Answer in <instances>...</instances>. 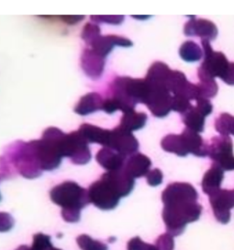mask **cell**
<instances>
[{
  "mask_svg": "<svg viewBox=\"0 0 234 250\" xmlns=\"http://www.w3.org/2000/svg\"><path fill=\"white\" fill-rule=\"evenodd\" d=\"M197 199V190L188 183H172L164 188L162 192V216L167 233L180 235L187 224L200 218L203 207Z\"/></svg>",
  "mask_w": 234,
  "mask_h": 250,
  "instance_id": "6da1fadb",
  "label": "cell"
},
{
  "mask_svg": "<svg viewBox=\"0 0 234 250\" xmlns=\"http://www.w3.org/2000/svg\"><path fill=\"white\" fill-rule=\"evenodd\" d=\"M197 86L199 89L200 98H203V99L209 100L210 98H213V97H215V95L217 94V91H218V86L214 79L200 81L197 84Z\"/></svg>",
  "mask_w": 234,
  "mask_h": 250,
  "instance_id": "f1b7e54d",
  "label": "cell"
},
{
  "mask_svg": "<svg viewBox=\"0 0 234 250\" xmlns=\"http://www.w3.org/2000/svg\"><path fill=\"white\" fill-rule=\"evenodd\" d=\"M171 69L162 62H155L144 78L148 93L145 104L156 117L166 116L171 110L172 95L166 87V80Z\"/></svg>",
  "mask_w": 234,
  "mask_h": 250,
  "instance_id": "7a4b0ae2",
  "label": "cell"
},
{
  "mask_svg": "<svg viewBox=\"0 0 234 250\" xmlns=\"http://www.w3.org/2000/svg\"><path fill=\"white\" fill-rule=\"evenodd\" d=\"M148 250H157V248H156V246H155V245L150 244V247H149V249H148Z\"/></svg>",
  "mask_w": 234,
  "mask_h": 250,
  "instance_id": "b9f144b4",
  "label": "cell"
},
{
  "mask_svg": "<svg viewBox=\"0 0 234 250\" xmlns=\"http://www.w3.org/2000/svg\"><path fill=\"white\" fill-rule=\"evenodd\" d=\"M105 66V59L96 54L92 49H85L81 56V67L85 74L92 79L101 77Z\"/></svg>",
  "mask_w": 234,
  "mask_h": 250,
  "instance_id": "2e32d148",
  "label": "cell"
},
{
  "mask_svg": "<svg viewBox=\"0 0 234 250\" xmlns=\"http://www.w3.org/2000/svg\"><path fill=\"white\" fill-rule=\"evenodd\" d=\"M87 191L90 203L94 204L101 210L107 211L115 209L120 199L118 194L110 186V184H108L102 178L91 184Z\"/></svg>",
  "mask_w": 234,
  "mask_h": 250,
  "instance_id": "9c48e42d",
  "label": "cell"
},
{
  "mask_svg": "<svg viewBox=\"0 0 234 250\" xmlns=\"http://www.w3.org/2000/svg\"><path fill=\"white\" fill-rule=\"evenodd\" d=\"M161 146L164 151L175 153L178 156H186L188 154L181 135H166L162 140Z\"/></svg>",
  "mask_w": 234,
  "mask_h": 250,
  "instance_id": "d4e9b609",
  "label": "cell"
},
{
  "mask_svg": "<svg viewBox=\"0 0 234 250\" xmlns=\"http://www.w3.org/2000/svg\"><path fill=\"white\" fill-rule=\"evenodd\" d=\"M151 165L152 162L148 156L136 152L128 156V158H126L123 169L126 171L128 175L135 179L146 176L147 173L150 171Z\"/></svg>",
  "mask_w": 234,
  "mask_h": 250,
  "instance_id": "e0dca14e",
  "label": "cell"
},
{
  "mask_svg": "<svg viewBox=\"0 0 234 250\" xmlns=\"http://www.w3.org/2000/svg\"><path fill=\"white\" fill-rule=\"evenodd\" d=\"M64 136L62 130L49 127L43 132L40 140L30 141L41 171H52L60 166L63 158L61 143Z\"/></svg>",
  "mask_w": 234,
  "mask_h": 250,
  "instance_id": "277c9868",
  "label": "cell"
},
{
  "mask_svg": "<svg viewBox=\"0 0 234 250\" xmlns=\"http://www.w3.org/2000/svg\"><path fill=\"white\" fill-rule=\"evenodd\" d=\"M101 178L110 184L120 198L127 196L134 188V179L123 168L117 171H108Z\"/></svg>",
  "mask_w": 234,
  "mask_h": 250,
  "instance_id": "5bb4252c",
  "label": "cell"
},
{
  "mask_svg": "<svg viewBox=\"0 0 234 250\" xmlns=\"http://www.w3.org/2000/svg\"><path fill=\"white\" fill-rule=\"evenodd\" d=\"M77 131L88 144H100L104 146H107L111 133V130L102 129L100 127L88 123L81 124Z\"/></svg>",
  "mask_w": 234,
  "mask_h": 250,
  "instance_id": "ffe728a7",
  "label": "cell"
},
{
  "mask_svg": "<svg viewBox=\"0 0 234 250\" xmlns=\"http://www.w3.org/2000/svg\"><path fill=\"white\" fill-rule=\"evenodd\" d=\"M111 98L117 104V109L123 113L134 111L138 103L145 104L148 87L144 79L117 76L110 86Z\"/></svg>",
  "mask_w": 234,
  "mask_h": 250,
  "instance_id": "3957f363",
  "label": "cell"
},
{
  "mask_svg": "<svg viewBox=\"0 0 234 250\" xmlns=\"http://www.w3.org/2000/svg\"><path fill=\"white\" fill-rule=\"evenodd\" d=\"M146 121H147L146 113L135 112L134 110L127 113H123L118 126L126 131L132 132V131H136L143 128L146 124Z\"/></svg>",
  "mask_w": 234,
  "mask_h": 250,
  "instance_id": "cb8c5ba5",
  "label": "cell"
},
{
  "mask_svg": "<svg viewBox=\"0 0 234 250\" xmlns=\"http://www.w3.org/2000/svg\"><path fill=\"white\" fill-rule=\"evenodd\" d=\"M101 35V29L98 24L94 22H88L84 25L81 33V38L84 40V42L91 46L92 43Z\"/></svg>",
  "mask_w": 234,
  "mask_h": 250,
  "instance_id": "f546056e",
  "label": "cell"
},
{
  "mask_svg": "<svg viewBox=\"0 0 234 250\" xmlns=\"http://www.w3.org/2000/svg\"><path fill=\"white\" fill-rule=\"evenodd\" d=\"M31 248L33 250H51L53 248L51 237L41 232L34 234Z\"/></svg>",
  "mask_w": 234,
  "mask_h": 250,
  "instance_id": "4dcf8cb0",
  "label": "cell"
},
{
  "mask_svg": "<svg viewBox=\"0 0 234 250\" xmlns=\"http://www.w3.org/2000/svg\"><path fill=\"white\" fill-rule=\"evenodd\" d=\"M51 250H62V249H59V248H55V247H53Z\"/></svg>",
  "mask_w": 234,
  "mask_h": 250,
  "instance_id": "7bdbcfd3",
  "label": "cell"
},
{
  "mask_svg": "<svg viewBox=\"0 0 234 250\" xmlns=\"http://www.w3.org/2000/svg\"><path fill=\"white\" fill-rule=\"evenodd\" d=\"M203 46V62L198 69V77L200 81L211 80L214 77L223 78L226 74L229 62L222 52L212 50L210 41L201 40Z\"/></svg>",
  "mask_w": 234,
  "mask_h": 250,
  "instance_id": "8992f818",
  "label": "cell"
},
{
  "mask_svg": "<svg viewBox=\"0 0 234 250\" xmlns=\"http://www.w3.org/2000/svg\"><path fill=\"white\" fill-rule=\"evenodd\" d=\"M205 117L206 116L196 107V105H192L185 113L182 114V121L186 128L194 132L201 133L204 131Z\"/></svg>",
  "mask_w": 234,
  "mask_h": 250,
  "instance_id": "603a6c76",
  "label": "cell"
},
{
  "mask_svg": "<svg viewBox=\"0 0 234 250\" xmlns=\"http://www.w3.org/2000/svg\"><path fill=\"white\" fill-rule=\"evenodd\" d=\"M106 147H110L119 154L127 157L136 153L139 144L131 132L117 126L111 130L109 142Z\"/></svg>",
  "mask_w": 234,
  "mask_h": 250,
  "instance_id": "8fae6325",
  "label": "cell"
},
{
  "mask_svg": "<svg viewBox=\"0 0 234 250\" xmlns=\"http://www.w3.org/2000/svg\"><path fill=\"white\" fill-rule=\"evenodd\" d=\"M192 106L189 100L181 96H172L171 110L179 112L181 114L185 113Z\"/></svg>",
  "mask_w": 234,
  "mask_h": 250,
  "instance_id": "1f68e13d",
  "label": "cell"
},
{
  "mask_svg": "<svg viewBox=\"0 0 234 250\" xmlns=\"http://www.w3.org/2000/svg\"><path fill=\"white\" fill-rule=\"evenodd\" d=\"M215 130L221 136L234 135V116L229 113H221L214 122Z\"/></svg>",
  "mask_w": 234,
  "mask_h": 250,
  "instance_id": "4316f807",
  "label": "cell"
},
{
  "mask_svg": "<svg viewBox=\"0 0 234 250\" xmlns=\"http://www.w3.org/2000/svg\"><path fill=\"white\" fill-rule=\"evenodd\" d=\"M180 135L188 153H192L199 157H205L208 155L209 145H207L199 133L185 128Z\"/></svg>",
  "mask_w": 234,
  "mask_h": 250,
  "instance_id": "ac0fdd59",
  "label": "cell"
},
{
  "mask_svg": "<svg viewBox=\"0 0 234 250\" xmlns=\"http://www.w3.org/2000/svg\"><path fill=\"white\" fill-rule=\"evenodd\" d=\"M90 20L94 23H99V22H105L109 24H120L124 17L123 16H91Z\"/></svg>",
  "mask_w": 234,
  "mask_h": 250,
  "instance_id": "836d02e7",
  "label": "cell"
},
{
  "mask_svg": "<svg viewBox=\"0 0 234 250\" xmlns=\"http://www.w3.org/2000/svg\"><path fill=\"white\" fill-rule=\"evenodd\" d=\"M13 160L20 174L24 178L34 179L42 173L30 142L20 143L19 147L13 155Z\"/></svg>",
  "mask_w": 234,
  "mask_h": 250,
  "instance_id": "30bf717a",
  "label": "cell"
},
{
  "mask_svg": "<svg viewBox=\"0 0 234 250\" xmlns=\"http://www.w3.org/2000/svg\"><path fill=\"white\" fill-rule=\"evenodd\" d=\"M157 250H173L174 249V240L173 236L169 233L161 234L155 243Z\"/></svg>",
  "mask_w": 234,
  "mask_h": 250,
  "instance_id": "d6a6232c",
  "label": "cell"
},
{
  "mask_svg": "<svg viewBox=\"0 0 234 250\" xmlns=\"http://www.w3.org/2000/svg\"><path fill=\"white\" fill-rule=\"evenodd\" d=\"M179 56L187 62H195L202 59L203 51L197 43L186 41L179 48Z\"/></svg>",
  "mask_w": 234,
  "mask_h": 250,
  "instance_id": "484cf974",
  "label": "cell"
},
{
  "mask_svg": "<svg viewBox=\"0 0 234 250\" xmlns=\"http://www.w3.org/2000/svg\"><path fill=\"white\" fill-rule=\"evenodd\" d=\"M217 33L216 25L212 21L204 19L190 17V20L184 25V34L186 36H199L201 40H214Z\"/></svg>",
  "mask_w": 234,
  "mask_h": 250,
  "instance_id": "4fadbf2b",
  "label": "cell"
},
{
  "mask_svg": "<svg viewBox=\"0 0 234 250\" xmlns=\"http://www.w3.org/2000/svg\"><path fill=\"white\" fill-rule=\"evenodd\" d=\"M1 199H2V196H1V193H0V201H1Z\"/></svg>",
  "mask_w": 234,
  "mask_h": 250,
  "instance_id": "ee69618b",
  "label": "cell"
},
{
  "mask_svg": "<svg viewBox=\"0 0 234 250\" xmlns=\"http://www.w3.org/2000/svg\"><path fill=\"white\" fill-rule=\"evenodd\" d=\"M196 107L205 115L208 116L212 112V104L208 99L200 98L196 100Z\"/></svg>",
  "mask_w": 234,
  "mask_h": 250,
  "instance_id": "74e56055",
  "label": "cell"
},
{
  "mask_svg": "<svg viewBox=\"0 0 234 250\" xmlns=\"http://www.w3.org/2000/svg\"><path fill=\"white\" fill-rule=\"evenodd\" d=\"M150 244L144 242L139 236H135L127 242V250H148Z\"/></svg>",
  "mask_w": 234,
  "mask_h": 250,
  "instance_id": "8d00e7d4",
  "label": "cell"
},
{
  "mask_svg": "<svg viewBox=\"0 0 234 250\" xmlns=\"http://www.w3.org/2000/svg\"><path fill=\"white\" fill-rule=\"evenodd\" d=\"M50 198L65 212L80 213V210L90 203L87 189L71 181L55 186L50 191Z\"/></svg>",
  "mask_w": 234,
  "mask_h": 250,
  "instance_id": "5b68a950",
  "label": "cell"
},
{
  "mask_svg": "<svg viewBox=\"0 0 234 250\" xmlns=\"http://www.w3.org/2000/svg\"><path fill=\"white\" fill-rule=\"evenodd\" d=\"M209 157L223 171L234 170L233 143L229 136H215L209 145Z\"/></svg>",
  "mask_w": 234,
  "mask_h": 250,
  "instance_id": "ba28073f",
  "label": "cell"
},
{
  "mask_svg": "<svg viewBox=\"0 0 234 250\" xmlns=\"http://www.w3.org/2000/svg\"><path fill=\"white\" fill-rule=\"evenodd\" d=\"M76 243L81 250H108L107 244L93 239L87 234H80L76 237Z\"/></svg>",
  "mask_w": 234,
  "mask_h": 250,
  "instance_id": "83f0119b",
  "label": "cell"
},
{
  "mask_svg": "<svg viewBox=\"0 0 234 250\" xmlns=\"http://www.w3.org/2000/svg\"><path fill=\"white\" fill-rule=\"evenodd\" d=\"M61 152L63 157L70 158L71 162L77 165H84L91 159L88 143L78 131L65 134L61 143Z\"/></svg>",
  "mask_w": 234,
  "mask_h": 250,
  "instance_id": "52a82bcc",
  "label": "cell"
},
{
  "mask_svg": "<svg viewBox=\"0 0 234 250\" xmlns=\"http://www.w3.org/2000/svg\"><path fill=\"white\" fill-rule=\"evenodd\" d=\"M15 225L14 218L6 212H0V232H6L13 229Z\"/></svg>",
  "mask_w": 234,
  "mask_h": 250,
  "instance_id": "e575fe53",
  "label": "cell"
},
{
  "mask_svg": "<svg viewBox=\"0 0 234 250\" xmlns=\"http://www.w3.org/2000/svg\"><path fill=\"white\" fill-rule=\"evenodd\" d=\"M224 178L223 170L217 165L213 164L205 173L202 180L203 191L209 196L220 189V185Z\"/></svg>",
  "mask_w": 234,
  "mask_h": 250,
  "instance_id": "44dd1931",
  "label": "cell"
},
{
  "mask_svg": "<svg viewBox=\"0 0 234 250\" xmlns=\"http://www.w3.org/2000/svg\"><path fill=\"white\" fill-rule=\"evenodd\" d=\"M147 183L151 187H157L162 184L163 182V173L160 169L155 168L153 170H150L146 175Z\"/></svg>",
  "mask_w": 234,
  "mask_h": 250,
  "instance_id": "d590c367",
  "label": "cell"
},
{
  "mask_svg": "<svg viewBox=\"0 0 234 250\" xmlns=\"http://www.w3.org/2000/svg\"><path fill=\"white\" fill-rule=\"evenodd\" d=\"M61 19L69 24H75L79 21H82L84 17L83 16H66V17H61Z\"/></svg>",
  "mask_w": 234,
  "mask_h": 250,
  "instance_id": "ab89813d",
  "label": "cell"
},
{
  "mask_svg": "<svg viewBox=\"0 0 234 250\" xmlns=\"http://www.w3.org/2000/svg\"><path fill=\"white\" fill-rule=\"evenodd\" d=\"M103 102L104 100L98 93H88L79 100L73 110L79 115H87L102 109Z\"/></svg>",
  "mask_w": 234,
  "mask_h": 250,
  "instance_id": "7402d4cb",
  "label": "cell"
},
{
  "mask_svg": "<svg viewBox=\"0 0 234 250\" xmlns=\"http://www.w3.org/2000/svg\"><path fill=\"white\" fill-rule=\"evenodd\" d=\"M222 80L228 85H234V62L229 63L228 70Z\"/></svg>",
  "mask_w": 234,
  "mask_h": 250,
  "instance_id": "f35d334b",
  "label": "cell"
},
{
  "mask_svg": "<svg viewBox=\"0 0 234 250\" xmlns=\"http://www.w3.org/2000/svg\"><path fill=\"white\" fill-rule=\"evenodd\" d=\"M97 162L108 171H117L123 168L126 157L110 147H102L96 154Z\"/></svg>",
  "mask_w": 234,
  "mask_h": 250,
  "instance_id": "d6986e66",
  "label": "cell"
},
{
  "mask_svg": "<svg viewBox=\"0 0 234 250\" xmlns=\"http://www.w3.org/2000/svg\"><path fill=\"white\" fill-rule=\"evenodd\" d=\"M133 43L123 36L118 35H100L90 46L96 54L100 57L105 59L111 51L115 48V46H121V47H130Z\"/></svg>",
  "mask_w": 234,
  "mask_h": 250,
  "instance_id": "9a60e30c",
  "label": "cell"
},
{
  "mask_svg": "<svg viewBox=\"0 0 234 250\" xmlns=\"http://www.w3.org/2000/svg\"><path fill=\"white\" fill-rule=\"evenodd\" d=\"M209 200L216 221L221 224L229 223L230 210L234 208V189L220 188L210 195Z\"/></svg>",
  "mask_w": 234,
  "mask_h": 250,
  "instance_id": "7c38bea8",
  "label": "cell"
},
{
  "mask_svg": "<svg viewBox=\"0 0 234 250\" xmlns=\"http://www.w3.org/2000/svg\"><path fill=\"white\" fill-rule=\"evenodd\" d=\"M16 250H33L31 247H28L26 245H21Z\"/></svg>",
  "mask_w": 234,
  "mask_h": 250,
  "instance_id": "60d3db41",
  "label": "cell"
}]
</instances>
